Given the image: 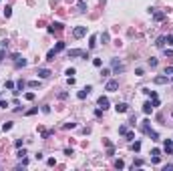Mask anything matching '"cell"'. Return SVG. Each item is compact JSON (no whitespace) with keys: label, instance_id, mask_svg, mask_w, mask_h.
I'll list each match as a JSON object with an SVG mask.
<instances>
[{"label":"cell","instance_id":"11","mask_svg":"<svg viewBox=\"0 0 173 171\" xmlns=\"http://www.w3.org/2000/svg\"><path fill=\"white\" fill-rule=\"evenodd\" d=\"M115 111H117V113H129V105L127 103H119V105L115 107Z\"/></svg>","mask_w":173,"mask_h":171},{"label":"cell","instance_id":"15","mask_svg":"<svg viewBox=\"0 0 173 171\" xmlns=\"http://www.w3.org/2000/svg\"><path fill=\"white\" fill-rule=\"evenodd\" d=\"M76 8H79V12H87V2L85 0H79L76 2Z\"/></svg>","mask_w":173,"mask_h":171},{"label":"cell","instance_id":"20","mask_svg":"<svg viewBox=\"0 0 173 171\" xmlns=\"http://www.w3.org/2000/svg\"><path fill=\"white\" fill-rule=\"evenodd\" d=\"M99 38L103 40V44H105V42H109V32H101V36H99Z\"/></svg>","mask_w":173,"mask_h":171},{"label":"cell","instance_id":"29","mask_svg":"<svg viewBox=\"0 0 173 171\" xmlns=\"http://www.w3.org/2000/svg\"><path fill=\"white\" fill-rule=\"evenodd\" d=\"M109 75H111V70H109V69H103V70H101V77H109Z\"/></svg>","mask_w":173,"mask_h":171},{"label":"cell","instance_id":"39","mask_svg":"<svg viewBox=\"0 0 173 171\" xmlns=\"http://www.w3.org/2000/svg\"><path fill=\"white\" fill-rule=\"evenodd\" d=\"M6 89H10V91H12V89H14V83H12V81H6Z\"/></svg>","mask_w":173,"mask_h":171},{"label":"cell","instance_id":"35","mask_svg":"<svg viewBox=\"0 0 173 171\" xmlns=\"http://www.w3.org/2000/svg\"><path fill=\"white\" fill-rule=\"evenodd\" d=\"M151 155H153V157H161V151H159V149H153V151H151Z\"/></svg>","mask_w":173,"mask_h":171},{"label":"cell","instance_id":"28","mask_svg":"<svg viewBox=\"0 0 173 171\" xmlns=\"http://www.w3.org/2000/svg\"><path fill=\"white\" fill-rule=\"evenodd\" d=\"M24 99H26V101H34V93H26Z\"/></svg>","mask_w":173,"mask_h":171},{"label":"cell","instance_id":"31","mask_svg":"<svg viewBox=\"0 0 173 171\" xmlns=\"http://www.w3.org/2000/svg\"><path fill=\"white\" fill-rule=\"evenodd\" d=\"M26 85H28V87H32V89H36V87L40 85V83H38V81H30V83H26Z\"/></svg>","mask_w":173,"mask_h":171},{"label":"cell","instance_id":"1","mask_svg":"<svg viewBox=\"0 0 173 171\" xmlns=\"http://www.w3.org/2000/svg\"><path fill=\"white\" fill-rule=\"evenodd\" d=\"M111 67H113V73H115V75H119V73H125V64H123L119 58H113V61H111Z\"/></svg>","mask_w":173,"mask_h":171},{"label":"cell","instance_id":"45","mask_svg":"<svg viewBox=\"0 0 173 171\" xmlns=\"http://www.w3.org/2000/svg\"><path fill=\"white\" fill-rule=\"evenodd\" d=\"M4 56H6V50H4V48H0V61H2Z\"/></svg>","mask_w":173,"mask_h":171},{"label":"cell","instance_id":"18","mask_svg":"<svg viewBox=\"0 0 173 171\" xmlns=\"http://www.w3.org/2000/svg\"><path fill=\"white\" fill-rule=\"evenodd\" d=\"M54 56H56V50H54V48H50V50H48V55H46V61H48V62L54 61Z\"/></svg>","mask_w":173,"mask_h":171},{"label":"cell","instance_id":"46","mask_svg":"<svg viewBox=\"0 0 173 171\" xmlns=\"http://www.w3.org/2000/svg\"><path fill=\"white\" fill-rule=\"evenodd\" d=\"M101 2H105V0H101Z\"/></svg>","mask_w":173,"mask_h":171},{"label":"cell","instance_id":"23","mask_svg":"<svg viewBox=\"0 0 173 171\" xmlns=\"http://www.w3.org/2000/svg\"><path fill=\"white\" fill-rule=\"evenodd\" d=\"M10 129H12V123H10V121L2 125V131H4V133H6V131H10Z\"/></svg>","mask_w":173,"mask_h":171},{"label":"cell","instance_id":"33","mask_svg":"<svg viewBox=\"0 0 173 171\" xmlns=\"http://www.w3.org/2000/svg\"><path fill=\"white\" fill-rule=\"evenodd\" d=\"M46 165H48V167H54V165H56V161H54V157H50V159L46 161Z\"/></svg>","mask_w":173,"mask_h":171},{"label":"cell","instance_id":"36","mask_svg":"<svg viewBox=\"0 0 173 171\" xmlns=\"http://www.w3.org/2000/svg\"><path fill=\"white\" fill-rule=\"evenodd\" d=\"M163 52H165V56H173V50H171V48H163Z\"/></svg>","mask_w":173,"mask_h":171},{"label":"cell","instance_id":"21","mask_svg":"<svg viewBox=\"0 0 173 171\" xmlns=\"http://www.w3.org/2000/svg\"><path fill=\"white\" fill-rule=\"evenodd\" d=\"M54 50H56V52H60V50H65V42H62V40H60V42H56V47H54Z\"/></svg>","mask_w":173,"mask_h":171},{"label":"cell","instance_id":"5","mask_svg":"<svg viewBox=\"0 0 173 171\" xmlns=\"http://www.w3.org/2000/svg\"><path fill=\"white\" fill-rule=\"evenodd\" d=\"M12 61H14V64L20 69V67H26V58H22L20 55H12Z\"/></svg>","mask_w":173,"mask_h":171},{"label":"cell","instance_id":"13","mask_svg":"<svg viewBox=\"0 0 173 171\" xmlns=\"http://www.w3.org/2000/svg\"><path fill=\"white\" fill-rule=\"evenodd\" d=\"M165 42H167V36H159V38H157V42H155V47H159V48H165Z\"/></svg>","mask_w":173,"mask_h":171},{"label":"cell","instance_id":"27","mask_svg":"<svg viewBox=\"0 0 173 171\" xmlns=\"http://www.w3.org/2000/svg\"><path fill=\"white\" fill-rule=\"evenodd\" d=\"M115 167H117V169H123V167H125V163H123L121 159H117V161H115Z\"/></svg>","mask_w":173,"mask_h":171},{"label":"cell","instance_id":"41","mask_svg":"<svg viewBox=\"0 0 173 171\" xmlns=\"http://www.w3.org/2000/svg\"><path fill=\"white\" fill-rule=\"evenodd\" d=\"M173 169V165L171 163H167V165H163V171H171Z\"/></svg>","mask_w":173,"mask_h":171},{"label":"cell","instance_id":"2","mask_svg":"<svg viewBox=\"0 0 173 171\" xmlns=\"http://www.w3.org/2000/svg\"><path fill=\"white\" fill-rule=\"evenodd\" d=\"M67 55H68V58H75V56H83V58H89V52H87V50H79V48H73V50H68Z\"/></svg>","mask_w":173,"mask_h":171},{"label":"cell","instance_id":"7","mask_svg":"<svg viewBox=\"0 0 173 171\" xmlns=\"http://www.w3.org/2000/svg\"><path fill=\"white\" fill-rule=\"evenodd\" d=\"M151 14H153V20H155V22H161V20H165V12H159V10H153V12H151Z\"/></svg>","mask_w":173,"mask_h":171},{"label":"cell","instance_id":"6","mask_svg":"<svg viewBox=\"0 0 173 171\" xmlns=\"http://www.w3.org/2000/svg\"><path fill=\"white\" fill-rule=\"evenodd\" d=\"M62 28H65V24H62V22H54V24H50V26H48V32H50V34H54V32H60Z\"/></svg>","mask_w":173,"mask_h":171},{"label":"cell","instance_id":"43","mask_svg":"<svg viewBox=\"0 0 173 171\" xmlns=\"http://www.w3.org/2000/svg\"><path fill=\"white\" fill-rule=\"evenodd\" d=\"M75 127H76L75 123H67V125H65V129H75Z\"/></svg>","mask_w":173,"mask_h":171},{"label":"cell","instance_id":"40","mask_svg":"<svg viewBox=\"0 0 173 171\" xmlns=\"http://www.w3.org/2000/svg\"><path fill=\"white\" fill-rule=\"evenodd\" d=\"M141 165H143V161H141V159H137L135 163H133V169H135V167H141Z\"/></svg>","mask_w":173,"mask_h":171},{"label":"cell","instance_id":"42","mask_svg":"<svg viewBox=\"0 0 173 171\" xmlns=\"http://www.w3.org/2000/svg\"><path fill=\"white\" fill-rule=\"evenodd\" d=\"M42 113H50V107L48 105H42Z\"/></svg>","mask_w":173,"mask_h":171},{"label":"cell","instance_id":"44","mask_svg":"<svg viewBox=\"0 0 173 171\" xmlns=\"http://www.w3.org/2000/svg\"><path fill=\"white\" fill-rule=\"evenodd\" d=\"M34 113H38V107H34V109H30L28 113H26V115H34Z\"/></svg>","mask_w":173,"mask_h":171},{"label":"cell","instance_id":"38","mask_svg":"<svg viewBox=\"0 0 173 171\" xmlns=\"http://www.w3.org/2000/svg\"><path fill=\"white\" fill-rule=\"evenodd\" d=\"M75 73H76V70L73 69V67H71V69H67V75H68V77H73V75H75Z\"/></svg>","mask_w":173,"mask_h":171},{"label":"cell","instance_id":"3","mask_svg":"<svg viewBox=\"0 0 173 171\" xmlns=\"http://www.w3.org/2000/svg\"><path fill=\"white\" fill-rule=\"evenodd\" d=\"M117 89H119V81H107L105 91H109V93H115Z\"/></svg>","mask_w":173,"mask_h":171},{"label":"cell","instance_id":"19","mask_svg":"<svg viewBox=\"0 0 173 171\" xmlns=\"http://www.w3.org/2000/svg\"><path fill=\"white\" fill-rule=\"evenodd\" d=\"M157 64H159V61L155 58V56H151V58H149V67H151V69H155Z\"/></svg>","mask_w":173,"mask_h":171},{"label":"cell","instance_id":"48","mask_svg":"<svg viewBox=\"0 0 173 171\" xmlns=\"http://www.w3.org/2000/svg\"><path fill=\"white\" fill-rule=\"evenodd\" d=\"M171 143H173V141H171Z\"/></svg>","mask_w":173,"mask_h":171},{"label":"cell","instance_id":"34","mask_svg":"<svg viewBox=\"0 0 173 171\" xmlns=\"http://www.w3.org/2000/svg\"><path fill=\"white\" fill-rule=\"evenodd\" d=\"M169 75H173V67H165V77H169Z\"/></svg>","mask_w":173,"mask_h":171},{"label":"cell","instance_id":"16","mask_svg":"<svg viewBox=\"0 0 173 171\" xmlns=\"http://www.w3.org/2000/svg\"><path fill=\"white\" fill-rule=\"evenodd\" d=\"M153 83H155V85H165L167 77H165V75H163V77H155V78H153Z\"/></svg>","mask_w":173,"mask_h":171},{"label":"cell","instance_id":"37","mask_svg":"<svg viewBox=\"0 0 173 171\" xmlns=\"http://www.w3.org/2000/svg\"><path fill=\"white\" fill-rule=\"evenodd\" d=\"M0 107H2V109H6V107H8V101H4V99H0Z\"/></svg>","mask_w":173,"mask_h":171},{"label":"cell","instance_id":"25","mask_svg":"<svg viewBox=\"0 0 173 171\" xmlns=\"http://www.w3.org/2000/svg\"><path fill=\"white\" fill-rule=\"evenodd\" d=\"M4 16H6V18H10V16H12V8H10V6L4 8Z\"/></svg>","mask_w":173,"mask_h":171},{"label":"cell","instance_id":"8","mask_svg":"<svg viewBox=\"0 0 173 171\" xmlns=\"http://www.w3.org/2000/svg\"><path fill=\"white\" fill-rule=\"evenodd\" d=\"M91 91H93V87H91V85H87V87L83 89V91H79V95H76V97H79V99H87Z\"/></svg>","mask_w":173,"mask_h":171},{"label":"cell","instance_id":"30","mask_svg":"<svg viewBox=\"0 0 173 171\" xmlns=\"http://www.w3.org/2000/svg\"><path fill=\"white\" fill-rule=\"evenodd\" d=\"M93 64H95V67H103V61H101V58H93Z\"/></svg>","mask_w":173,"mask_h":171},{"label":"cell","instance_id":"26","mask_svg":"<svg viewBox=\"0 0 173 171\" xmlns=\"http://www.w3.org/2000/svg\"><path fill=\"white\" fill-rule=\"evenodd\" d=\"M127 131H129L127 125H121V127H119V133H121V135H127Z\"/></svg>","mask_w":173,"mask_h":171},{"label":"cell","instance_id":"22","mask_svg":"<svg viewBox=\"0 0 173 171\" xmlns=\"http://www.w3.org/2000/svg\"><path fill=\"white\" fill-rule=\"evenodd\" d=\"M16 157H18V159L26 157V149H20V147H18V153H16Z\"/></svg>","mask_w":173,"mask_h":171},{"label":"cell","instance_id":"9","mask_svg":"<svg viewBox=\"0 0 173 171\" xmlns=\"http://www.w3.org/2000/svg\"><path fill=\"white\" fill-rule=\"evenodd\" d=\"M163 151H165L167 155H171V153H173V143L169 139H165V143H163Z\"/></svg>","mask_w":173,"mask_h":171},{"label":"cell","instance_id":"32","mask_svg":"<svg viewBox=\"0 0 173 171\" xmlns=\"http://www.w3.org/2000/svg\"><path fill=\"white\" fill-rule=\"evenodd\" d=\"M125 137H127V141H133V139H135V133L127 131V135H125Z\"/></svg>","mask_w":173,"mask_h":171},{"label":"cell","instance_id":"24","mask_svg":"<svg viewBox=\"0 0 173 171\" xmlns=\"http://www.w3.org/2000/svg\"><path fill=\"white\" fill-rule=\"evenodd\" d=\"M131 149H133V151H139V149H141V143H139V141H135V143H133V145H131Z\"/></svg>","mask_w":173,"mask_h":171},{"label":"cell","instance_id":"10","mask_svg":"<svg viewBox=\"0 0 173 171\" xmlns=\"http://www.w3.org/2000/svg\"><path fill=\"white\" fill-rule=\"evenodd\" d=\"M36 75H38L40 78H48L50 75H53V73H50L48 69H38V70H36Z\"/></svg>","mask_w":173,"mask_h":171},{"label":"cell","instance_id":"17","mask_svg":"<svg viewBox=\"0 0 173 171\" xmlns=\"http://www.w3.org/2000/svg\"><path fill=\"white\" fill-rule=\"evenodd\" d=\"M97 38H99L97 34H93V36H91V42H89V50H93V48L97 47Z\"/></svg>","mask_w":173,"mask_h":171},{"label":"cell","instance_id":"47","mask_svg":"<svg viewBox=\"0 0 173 171\" xmlns=\"http://www.w3.org/2000/svg\"><path fill=\"white\" fill-rule=\"evenodd\" d=\"M171 78H173V75H171Z\"/></svg>","mask_w":173,"mask_h":171},{"label":"cell","instance_id":"12","mask_svg":"<svg viewBox=\"0 0 173 171\" xmlns=\"http://www.w3.org/2000/svg\"><path fill=\"white\" fill-rule=\"evenodd\" d=\"M99 107H101L103 111L109 109V99H107V97H99Z\"/></svg>","mask_w":173,"mask_h":171},{"label":"cell","instance_id":"14","mask_svg":"<svg viewBox=\"0 0 173 171\" xmlns=\"http://www.w3.org/2000/svg\"><path fill=\"white\" fill-rule=\"evenodd\" d=\"M153 109H155V107H153V103H149V101H147V103L143 105V113H145V115H149V113H151Z\"/></svg>","mask_w":173,"mask_h":171},{"label":"cell","instance_id":"4","mask_svg":"<svg viewBox=\"0 0 173 171\" xmlns=\"http://www.w3.org/2000/svg\"><path fill=\"white\" fill-rule=\"evenodd\" d=\"M85 34H87V26H76L75 30H73V36L75 38H83Z\"/></svg>","mask_w":173,"mask_h":171}]
</instances>
